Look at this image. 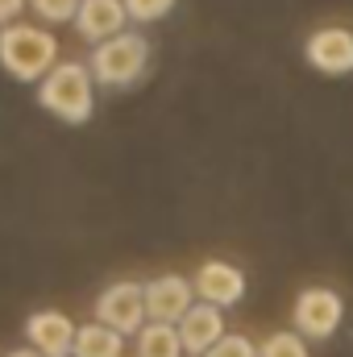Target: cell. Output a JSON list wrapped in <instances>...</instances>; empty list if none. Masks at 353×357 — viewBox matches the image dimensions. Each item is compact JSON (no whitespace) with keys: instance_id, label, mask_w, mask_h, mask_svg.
<instances>
[{"instance_id":"d6986e66","label":"cell","mask_w":353,"mask_h":357,"mask_svg":"<svg viewBox=\"0 0 353 357\" xmlns=\"http://www.w3.org/2000/svg\"><path fill=\"white\" fill-rule=\"evenodd\" d=\"M8 357H42V354H38V349H13Z\"/></svg>"},{"instance_id":"277c9868","label":"cell","mask_w":353,"mask_h":357,"mask_svg":"<svg viewBox=\"0 0 353 357\" xmlns=\"http://www.w3.org/2000/svg\"><path fill=\"white\" fill-rule=\"evenodd\" d=\"M291 320H295V333L303 341H329L345 320V299L329 287H308L295 295Z\"/></svg>"},{"instance_id":"5bb4252c","label":"cell","mask_w":353,"mask_h":357,"mask_svg":"<svg viewBox=\"0 0 353 357\" xmlns=\"http://www.w3.org/2000/svg\"><path fill=\"white\" fill-rule=\"evenodd\" d=\"M258 357H312V349L299 333H270L258 345Z\"/></svg>"},{"instance_id":"3957f363","label":"cell","mask_w":353,"mask_h":357,"mask_svg":"<svg viewBox=\"0 0 353 357\" xmlns=\"http://www.w3.org/2000/svg\"><path fill=\"white\" fill-rule=\"evenodd\" d=\"M146 67H150V42L142 33H129V29L100 42L88 59L91 79L104 88H133L146 75Z\"/></svg>"},{"instance_id":"ac0fdd59","label":"cell","mask_w":353,"mask_h":357,"mask_svg":"<svg viewBox=\"0 0 353 357\" xmlns=\"http://www.w3.org/2000/svg\"><path fill=\"white\" fill-rule=\"evenodd\" d=\"M25 4H29V0H0V21H13Z\"/></svg>"},{"instance_id":"2e32d148","label":"cell","mask_w":353,"mask_h":357,"mask_svg":"<svg viewBox=\"0 0 353 357\" xmlns=\"http://www.w3.org/2000/svg\"><path fill=\"white\" fill-rule=\"evenodd\" d=\"M204 357H258V345L250 337H241V333H225Z\"/></svg>"},{"instance_id":"9a60e30c","label":"cell","mask_w":353,"mask_h":357,"mask_svg":"<svg viewBox=\"0 0 353 357\" xmlns=\"http://www.w3.org/2000/svg\"><path fill=\"white\" fill-rule=\"evenodd\" d=\"M38 17H46L50 25H63V21H75L80 17V4L84 0H29Z\"/></svg>"},{"instance_id":"8992f818","label":"cell","mask_w":353,"mask_h":357,"mask_svg":"<svg viewBox=\"0 0 353 357\" xmlns=\"http://www.w3.org/2000/svg\"><path fill=\"white\" fill-rule=\"evenodd\" d=\"M191 287H195L200 303H212L220 312L246 299V274L233 266V262H204V266L195 270Z\"/></svg>"},{"instance_id":"30bf717a","label":"cell","mask_w":353,"mask_h":357,"mask_svg":"<svg viewBox=\"0 0 353 357\" xmlns=\"http://www.w3.org/2000/svg\"><path fill=\"white\" fill-rule=\"evenodd\" d=\"M220 337H225V316H220V307H212V303H195V307L179 320L183 354H191V357H204Z\"/></svg>"},{"instance_id":"e0dca14e","label":"cell","mask_w":353,"mask_h":357,"mask_svg":"<svg viewBox=\"0 0 353 357\" xmlns=\"http://www.w3.org/2000/svg\"><path fill=\"white\" fill-rule=\"evenodd\" d=\"M175 8V0H125V13L129 21H158Z\"/></svg>"},{"instance_id":"7c38bea8","label":"cell","mask_w":353,"mask_h":357,"mask_svg":"<svg viewBox=\"0 0 353 357\" xmlns=\"http://www.w3.org/2000/svg\"><path fill=\"white\" fill-rule=\"evenodd\" d=\"M121 354H125V337L104 328L100 320H91L75 333V354L71 357H121Z\"/></svg>"},{"instance_id":"52a82bcc","label":"cell","mask_w":353,"mask_h":357,"mask_svg":"<svg viewBox=\"0 0 353 357\" xmlns=\"http://www.w3.org/2000/svg\"><path fill=\"white\" fill-rule=\"evenodd\" d=\"M195 287L187 282V278H179V274H163V278H154L150 287H146V316L154 320V324H179L191 307H195Z\"/></svg>"},{"instance_id":"9c48e42d","label":"cell","mask_w":353,"mask_h":357,"mask_svg":"<svg viewBox=\"0 0 353 357\" xmlns=\"http://www.w3.org/2000/svg\"><path fill=\"white\" fill-rule=\"evenodd\" d=\"M308 63L324 75H350L353 71V33L341 25H329V29H316L303 46Z\"/></svg>"},{"instance_id":"5b68a950","label":"cell","mask_w":353,"mask_h":357,"mask_svg":"<svg viewBox=\"0 0 353 357\" xmlns=\"http://www.w3.org/2000/svg\"><path fill=\"white\" fill-rule=\"evenodd\" d=\"M96 320L121 337H137L146 328V287L137 282H112L96 299Z\"/></svg>"},{"instance_id":"6da1fadb","label":"cell","mask_w":353,"mask_h":357,"mask_svg":"<svg viewBox=\"0 0 353 357\" xmlns=\"http://www.w3.org/2000/svg\"><path fill=\"white\" fill-rule=\"evenodd\" d=\"M59 42L54 33L46 29H33V25H8L0 29V67L21 79V84H42L59 63Z\"/></svg>"},{"instance_id":"4fadbf2b","label":"cell","mask_w":353,"mask_h":357,"mask_svg":"<svg viewBox=\"0 0 353 357\" xmlns=\"http://www.w3.org/2000/svg\"><path fill=\"white\" fill-rule=\"evenodd\" d=\"M137 357H183V341H179L175 324H146L137 333Z\"/></svg>"},{"instance_id":"8fae6325","label":"cell","mask_w":353,"mask_h":357,"mask_svg":"<svg viewBox=\"0 0 353 357\" xmlns=\"http://www.w3.org/2000/svg\"><path fill=\"white\" fill-rule=\"evenodd\" d=\"M125 21H129L125 0H84L80 4V17H75V29H80L84 42H96L100 46V42L125 33Z\"/></svg>"},{"instance_id":"ba28073f","label":"cell","mask_w":353,"mask_h":357,"mask_svg":"<svg viewBox=\"0 0 353 357\" xmlns=\"http://www.w3.org/2000/svg\"><path fill=\"white\" fill-rule=\"evenodd\" d=\"M75 324H71V316H63V312H33L29 320H25V341L38 349L42 357H71L75 354Z\"/></svg>"},{"instance_id":"7a4b0ae2","label":"cell","mask_w":353,"mask_h":357,"mask_svg":"<svg viewBox=\"0 0 353 357\" xmlns=\"http://www.w3.org/2000/svg\"><path fill=\"white\" fill-rule=\"evenodd\" d=\"M38 104L54 112L67 125H84L96 112V79L84 63H59L42 84H38Z\"/></svg>"}]
</instances>
